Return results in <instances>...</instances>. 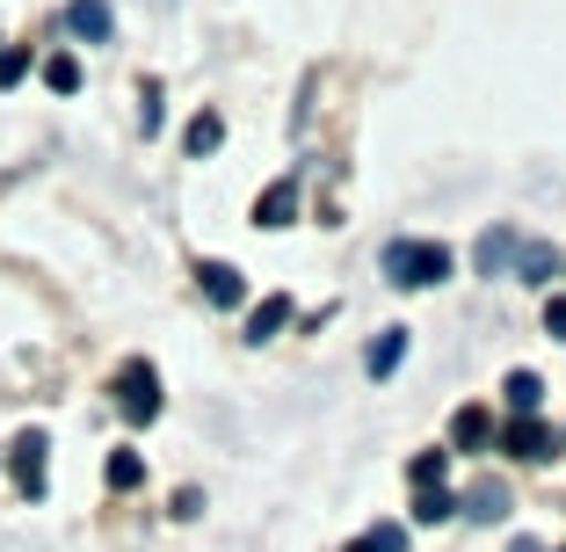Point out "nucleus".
Returning a JSON list of instances; mask_svg holds the SVG:
<instances>
[{"mask_svg": "<svg viewBox=\"0 0 566 552\" xmlns=\"http://www.w3.org/2000/svg\"><path fill=\"white\" fill-rule=\"evenodd\" d=\"M509 552H545V545H537V538H516V545H509Z\"/></svg>", "mask_w": 566, "mask_h": 552, "instance_id": "obj_24", "label": "nucleus"}, {"mask_svg": "<svg viewBox=\"0 0 566 552\" xmlns=\"http://www.w3.org/2000/svg\"><path fill=\"white\" fill-rule=\"evenodd\" d=\"M501 451H509V458H552V451H559V436H552L537 415H516L509 429H501Z\"/></svg>", "mask_w": 566, "mask_h": 552, "instance_id": "obj_4", "label": "nucleus"}, {"mask_svg": "<svg viewBox=\"0 0 566 552\" xmlns=\"http://www.w3.org/2000/svg\"><path fill=\"white\" fill-rule=\"evenodd\" d=\"M102 480L117 487V494H132V487L146 480V458H138V451H109V466H102Z\"/></svg>", "mask_w": 566, "mask_h": 552, "instance_id": "obj_18", "label": "nucleus"}, {"mask_svg": "<svg viewBox=\"0 0 566 552\" xmlns=\"http://www.w3.org/2000/svg\"><path fill=\"white\" fill-rule=\"evenodd\" d=\"M523 277V284H552V269H559V254L545 248V240H516V262H509Z\"/></svg>", "mask_w": 566, "mask_h": 552, "instance_id": "obj_11", "label": "nucleus"}, {"mask_svg": "<svg viewBox=\"0 0 566 552\" xmlns=\"http://www.w3.org/2000/svg\"><path fill=\"white\" fill-rule=\"evenodd\" d=\"M197 284H203L211 305H240V299H248V277H240L233 262H197Z\"/></svg>", "mask_w": 566, "mask_h": 552, "instance_id": "obj_6", "label": "nucleus"}, {"mask_svg": "<svg viewBox=\"0 0 566 552\" xmlns=\"http://www.w3.org/2000/svg\"><path fill=\"white\" fill-rule=\"evenodd\" d=\"M44 87L51 95H81V59H73V51H51L44 59Z\"/></svg>", "mask_w": 566, "mask_h": 552, "instance_id": "obj_17", "label": "nucleus"}, {"mask_svg": "<svg viewBox=\"0 0 566 552\" xmlns=\"http://www.w3.org/2000/svg\"><path fill=\"white\" fill-rule=\"evenodd\" d=\"M545 335H566V299H552V305H545Z\"/></svg>", "mask_w": 566, "mask_h": 552, "instance_id": "obj_23", "label": "nucleus"}, {"mask_svg": "<svg viewBox=\"0 0 566 552\" xmlns=\"http://www.w3.org/2000/svg\"><path fill=\"white\" fill-rule=\"evenodd\" d=\"M364 545H370V552H407V523H378Z\"/></svg>", "mask_w": 566, "mask_h": 552, "instance_id": "obj_20", "label": "nucleus"}, {"mask_svg": "<svg viewBox=\"0 0 566 552\" xmlns=\"http://www.w3.org/2000/svg\"><path fill=\"white\" fill-rule=\"evenodd\" d=\"M443 466H450V451H421L407 472H415V487H443Z\"/></svg>", "mask_w": 566, "mask_h": 552, "instance_id": "obj_19", "label": "nucleus"}, {"mask_svg": "<svg viewBox=\"0 0 566 552\" xmlns=\"http://www.w3.org/2000/svg\"><path fill=\"white\" fill-rule=\"evenodd\" d=\"M349 552H370V545H364V538H356V545H349Z\"/></svg>", "mask_w": 566, "mask_h": 552, "instance_id": "obj_25", "label": "nucleus"}, {"mask_svg": "<svg viewBox=\"0 0 566 552\" xmlns=\"http://www.w3.org/2000/svg\"><path fill=\"white\" fill-rule=\"evenodd\" d=\"M472 254H480V269H486V277H501V269L516 262V233H509V226H494V233H486Z\"/></svg>", "mask_w": 566, "mask_h": 552, "instance_id": "obj_15", "label": "nucleus"}, {"mask_svg": "<svg viewBox=\"0 0 566 552\" xmlns=\"http://www.w3.org/2000/svg\"><path fill=\"white\" fill-rule=\"evenodd\" d=\"M400 356H407V327H385L378 342H370V378H392V371H400Z\"/></svg>", "mask_w": 566, "mask_h": 552, "instance_id": "obj_13", "label": "nucleus"}, {"mask_svg": "<svg viewBox=\"0 0 566 552\" xmlns=\"http://www.w3.org/2000/svg\"><path fill=\"white\" fill-rule=\"evenodd\" d=\"M501 400L516 407V415H537V407H545V378H537V371H509V378H501Z\"/></svg>", "mask_w": 566, "mask_h": 552, "instance_id": "obj_12", "label": "nucleus"}, {"mask_svg": "<svg viewBox=\"0 0 566 552\" xmlns=\"http://www.w3.org/2000/svg\"><path fill=\"white\" fill-rule=\"evenodd\" d=\"M117 407L132 429H146V421H160V371L146 364V356H132V364L117 371Z\"/></svg>", "mask_w": 566, "mask_h": 552, "instance_id": "obj_2", "label": "nucleus"}, {"mask_svg": "<svg viewBox=\"0 0 566 552\" xmlns=\"http://www.w3.org/2000/svg\"><path fill=\"white\" fill-rule=\"evenodd\" d=\"M66 30L81 37V44H109V37H117V15H109L102 0H73V8H66Z\"/></svg>", "mask_w": 566, "mask_h": 552, "instance_id": "obj_5", "label": "nucleus"}, {"mask_svg": "<svg viewBox=\"0 0 566 552\" xmlns=\"http://www.w3.org/2000/svg\"><path fill=\"white\" fill-rule=\"evenodd\" d=\"M486 436H494V415H486L480 400H465L458 415H450V444H458V451H480Z\"/></svg>", "mask_w": 566, "mask_h": 552, "instance_id": "obj_8", "label": "nucleus"}, {"mask_svg": "<svg viewBox=\"0 0 566 552\" xmlns=\"http://www.w3.org/2000/svg\"><path fill=\"white\" fill-rule=\"evenodd\" d=\"M291 218H298V183L283 175V183H269L254 197V226H291Z\"/></svg>", "mask_w": 566, "mask_h": 552, "instance_id": "obj_7", "label": "nucleus"}, {"mask_svg": "<svg viewBox=\"0 0 566 552\" xmlns=\"http://www.w3.org/2000/svg\"><path fill=\"white\" fill-rule=\"evenodd\" d=\"M385 277L400 291H429V284L450 277V248L443 240H392V248H385Z\"/></svg>", "mask_w": 566, "mask_h": 552, "instance_id": "obj_1", "label": "nucleus"}, {"mask_svg": "<svg viewBox=\"0 0 566 552\" xmlns=\"http://www.w3.org/2000/svg\"><path fill=\"white\" fill-rule=\"evenodd\" d=\"M450 517H458L450 487H415V523H450Z\"/></svg>", "mask_w": 566, "mask_h": 552, "instance_id": "obj_16", "label": "nucleus"}, {"mask_svg": "<svg viewBox=\"0 0 566 552\" xmlns=\"http://www.w3.org/2000/svg\"><path fill=\"white\" fill-rule=\"evenodd\" d=\"M276 327H291V299H283V291H276V299H262V305L248 313V342H269Z\"/></svg>", "mask_w": 566, "mask_h": 552, "instance_id": "obj_14", "label": "nucleus"}, {"mask_svg": "<svg viewBox=\"0 0 566 552\" xmlns=\"http://www.w3.org/2000/svg\"><path fill=\"white\" fill-rule=\"evenodd\" d=\"M44 451H51V436L44 429H22L15 444H8V472H15V494L22 502H44Z\"/></svg>", "mask_w": 566, "mask_h": 552, "instance_id": "obj_3", "label": "nucleus"}, {"mask_svg": "<svg viewBox=\"0 0 566 552\" xmlns=\"http://www.w3.org/2000/svg\"><path fill=\"white\" fill-rule=\"evenodd\" d=\"M22 73H30V51H22V44H15V51H0V87H15Z\"/></svg>", "mask_w": 566, "mask_h": 552, "instance_id": "obj_21", "label": "nucleus"}, {"mask_svg": "<svg viewBox=\"0 0 566 552\" xmlns=\"http://www.w3.org/2000/svg\"><path fill=\"white\" fill-rule=\"evenodd\" d=\"M458 517H472V523H501V517H509V487H501V480H480L465 502H458Z\"/></svg>", "mask_w": 566, "mask_h": 552, "instance_id": "obj_9", "label": "nucleus"}, {"mask_svg": "<svg viewBox=\"0 0 566 552\" xmlns=\"http://www.w3.org/2000/svg\"><path fill=\"white\" fill-rule=\"evenodd\" d=\"M138 102H146V110H138V124H146V138H153V132H160V87L146 81V95H138Z\"/></svg>", "mask_w": 566, "mask_h": 552, "instance_id": "obj_22", "label": "nucleus"}, {"mask_svg": "<svg viewBox=\"0 0 566 552\" xmlns=\"http://www.w3.org/2000/svg\"><path fill=\"white\" fill-rule=\"evenodd\" d=\"M218 146H226V117H218V110H197L189 132H182V153H189V160H203V153H218Z\"/></svg>", "mask_w": 566, "mask_h": 552, "instance_id": "obj_10", "label": "nucleus"}]
</instances>
